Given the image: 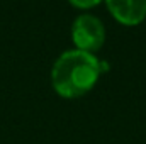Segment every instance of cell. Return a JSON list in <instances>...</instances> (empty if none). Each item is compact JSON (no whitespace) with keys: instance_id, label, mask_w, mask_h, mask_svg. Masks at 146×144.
I'll return each mask as SVG.
<instances>
[{"instance_id":"obj_2","label":"cell","mask_w":146,"mask_h":144,"mask_svg":"<svg viewBox=\"0 0 146 144\" xmlns=\"http://www.w3.org/2000/svg\"><path fill=\"white\" fill-rule=\"evenodd\" d=\"M72 41L75 49L95 54L106 42V27L95 15L82 14L72 24Z\"/></svg>"},{"instance_id":"obj_4","label":"cell","mask_w":146,"mask_h":144,"mask_svg":"<svg viewBox=\"0 0 146 144\" xmlns=\"http://www.w3.org/2000/svg\"><path fill=\"white\" fill-rule=\"evenodd\" d=\"M70 5L78 9V10H90L94 7H97L99 3H102L104 0H68Z\"/></svg>"},{"instance_id":"obj_3","label":"cell","mask_w":146,"mask_h":144,"mask_svg":"<svg viewBox=\"0 0 146 144\" xmlns=\"http://www.w3.org/2000/svg\"><path fill=\"white\" fill-rule=\"evenodd\" d=\"M104 3L121 26L134 27L146 20V0H104Z\"/></svg>"},{"instance_id":"obj_1","label":"cell","mask_w":146,"mask_h":144,"mask_svg":"<svg viewBox=\"0 0 146 144\" xmlns=\"http://www.w3.org/2000/svg\"><path fill=\"white\" fill-rule=\"evenodd\" d=\"M107 70L109 65L95 54L70 49L61 53L53 63L51 85L61 98H80L95 88L100 75Z\"/></svg>"}]
</instances>
